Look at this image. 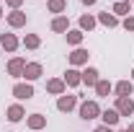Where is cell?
Segmentation results:
<instances>
[{
    "label": "cell",
    "instance_id": "1",
    "mask_svg": "<svg viewBox=\"0 0 134 132\" xmlns=\"http://www.w3.org/2000/svg\"><path fill=\"white\" fill-rule=\"evenodd\" d=\"M80 116H83L85 122H90V119L100 116V106H98V101H83V104H80Z\"/></svg>",
    "mask_w": 134,
    "mask_h": 132
},
{
    "label": "cell",
    "instance_id": "2",
    "mask_svg": "<svg viewBox=\"0 0 134 132\" xmlns=\"http://www.w3.org/2000/svg\"><path fill=\"white\" fill-rule=\"evenodd\" d=\"M116 111H119V116H132L134 114L132 96H116Z\"/></svg>",
    "mask_w": 134,
    "mask_h": 132
},
{
    "label": "cell",
    "instance_id": "3",
    "mask_svg": "<svg viewBox=\"0 0 134 132\" xmlns=\"http://www.w3.org/2000/svg\"><path fill=\"white\" fill-rule=\"evenodd\" d=\"M13 96H16L18 101H29L34 96V85L31 83H16V85H13Z\"/></svg>",
    "mask_w": 134,
    "mask_h": 132
},
{
    "label": "cell",
    "instance_id": "4",
    "mask_svg": "<svg viewBox=\"0 0 134 132\" xmlns=\"http://www.w3.org/2000/svg\"><path fill=\"white\" fill-rule=\"evenodd\" d=\"M41 73H44V67L39 65V62H26V70H23V78L31 83V80H39L41 78Z\"/></svg>",
    "mask_w": 134,
    "mask_h": 132
},
{
    "label": "cell",
    "instance_id": "5",
    "mask_svg": "<svg viewBox=\"0 0 134 132\" xmlns=\"http://www.w3.org/2000/svg\"><path fill=\"white\" fill-rule=\"evenodd\" d=\"M23 70H26V60H23V57H13V60L8 62V73H10L13 78H23Z\"/></svg>",
    "mask_w": 134,
    "mask_h": 132
},
{
    "label": "cell",
    "instance_id": "6",
    "mask_svg": "<svg viewBox=\"0 0 134 132\" xmlns=\"http://www.w3.org/2000/svg\"><path fill=\"white\" fill-rule=\"evenodd\" d=\"M75 106H77V96H67V93H62L59 101H57V109H59V111H72Z\"/></svg>",
    "mask_w": 134,
    "mask_h": 132
},
{
    "label": "cell",
    "instance_id": "7",
    "mask_svg": "<svg viewBox=\"0 0 134 132\" xmlns=\"http://www.w3.org/2000/svg\"><path fill=\"white\" fill-rule=\"evenodd\" d=\"M62 80H65V85L75 88V85H80V83H83V75H80V73H77L75 67H70V70L65 73V78H62Z\"/></svg>",
    "mask_w": 134,
    "mask_h": 132
},
{
    "label": "cell",
    "instance_id": "8",
    "mask_svg": "<svg viewBox=\"0 0 134 132\" xmlns=\"http://www.w3.org/2000/svg\"><path fill=\"white\" fill-rule=\"evenodd\" d=\"M100 119H103V124H106V127H116L121 116H119L116 109H106V111H100Z\"/></svg>",
    "mask_w": 134,
    "mask_h": 132
},
{
    "label": "cell",
    "instance_id": "9",
    "mask_svg": "<svg viewBox=\"0 0 134 132\" xmlns=\"http://www.w3.org/2000/svg\"><path fill=\"white\" fill-rule=\"evenodd\" d=\"M26 13L23 11H13V13H8V23L13 26V29H21V26H26Z\"/></svg>",
    "mask_w": 134,
    "mask_h": 132
},
{
    "label": "cell",
    "instance_id": "10",
    "mask_svg": "<svg viewBox=\"0 0 134 132\" xmlns=\"http://www.w3.org/2000/svg\"><path fill=\"white\" fill-rule=\"evenodd\" d=\"M5 116H8L10 122H21V119L26 116V111H23V106H21V104H13V106H8V109H5Z\"/></svg>",
    "mask_w": 134,
    "mask_h": 132
},
{
    "label": "cell",
    "instance_id": "11",
    "mask_svg": "<svg viewBox=\"0 0 134 132\" xmlns=\"http://www.w3.org/2000/svg\"><path fill=\"white\" fill-rule=\"evenodd\" d=\"M0 47H3L5 52H16L18 49V39L13 36V34H3V36H0Z\"/></svg>",
    "mask_w": 134,
    "mask_h": 132
},
{
    "label": "cell",
    "instance_id": "12",
    "mask_svg": "<svg viewBox=\"0 0 134 132\" xmlns=\"http://www.w3.org/2000/svg\"><path fill=\"white\" fill-rule=\"evenodd\" d=\"M88 57H90V52L83 49V47H77V49L70 54V62H72V65H85V62H88Z\"/></svg>",
    "mask_w": 134,
    "mask_h": 132
},
{
    "label": "cell",
    "instance_id": "13",
    "mask_svg": "<svg viewBox=\"0 0 134 132\" xmlns=\"http://www.w3.org/2000/svg\"><path fill=\"white\" fill-rule=\"evenodd\" d=\"M80 75H83V83H85V85H93V88H96V83L100 80L96 67H85V73H80Z\"/></svg>",
    "mask_w": 134,
    "mask_h": 132
},
{
    "label": "cell",
    "instance_id": "14",
    "mask_svg": "<svg viewBox=\"0 0 134 132\" xmlns=\"http://www.w3.org/2000/svg\"><path fill=\"white\" fill-rule=\"evenodd\" d=\"M26 124H29L31 130H44V127H47V116L44 114H31L26 119Z\"/></svg>",
    "mask_w": 134,
    "mask_h": 132
},
{
    "label": "cell",
    "instance_id": "15",
    "mask_svg": "<svg viewBox=\"0 0 134 132\" xmlns=\"http://www.w3.org/2000/svg\"><path fill=\"white\" fill-rule=\"evenodd\" d=\"M65 80H62V78H54V80H49L47 83V91H49V93H54V96H62V93H65Z\"/></svg>",
    "mask_w": 134,
    "mask_h": 132
},
{
    "label": "cell",
    "instance_id": "16",
    "mask_svg": "<svg viewBox=\"0 0 134 132\" xmlns=\"http://www.w3.org/2000/svg\"><path fill=\"white\" fill-rule=\"evenodd\" d=\"M111 13H114V16H129V13H132V5H129V0H119L116 5L111 8Z\"/></svg>",
    "mask_w": 134,
    "mask_h": 132
},
{
    "label": "cell",
    "instance_id": "17",
    "mask_svg": "<svg viewBox=\"0 0 134 132\" xmlns=\"http://www.w3.org/2000/svg\"><path fill=\"white\" fill-rule=\"evenodd\" d=\"M132 91H134L132 80H119L116 83V96H132Z\"/></svg>",
    "mask_w": 134,
    "mask_h": 132
},
{
    "label": "cell",
    "instance_id": "18",
    "mask_svg": "<svg viewBox=\"0 0 134 132\" xmlns=\"http://www.w3.org/2000/svg\"><path fill=\"white\" fill-rule=\"evenodd\" d=\"M98 21L103 23V26H108V29H114V26H119V18L114 16V13H108V11H103L98 16Z\"/></svg>",
    "mask_w": 134,
    "mask_h": 132
},
{
    "label": "cell",
    "instance_id": "19",
    "mask_svg": "<svg viewBox=\"0 0 134 132\" xmlns=\"http://www.w3.org/2000/svg\"><path fill=\"white\" fill-rule=\"evenodd\" d=\"M67 26H70V21H67L65 16H57L54 21H52V31H57V34L67 31Z\"/></svg>",
    "mask_w": 134,
    "mask_h": 132
},
{
    "label": "cell",
    "instance_id": "20",
    "mask_svg": "<svg viewBox=\"0 0 134 132\" xmlns=\"http://www.w3.org/2000/svg\"><path fill=\"white\" fill-rule=\"evenodd\" d=\"M96 23H98L96 18L90 16V13H85V16H80V31H90V29H93Z\"/></svg>",
    "mask_w": 134,
    "mask_h": 132
},
{
    "label": "cell",
    "instance_id": "21",
    "mask_svg": "<svg viewBox=\"0 0 134 132\" xmlns=\"http://www.w3.org/2000/svg\"><path fill=\"white\" fill-rule=\"evenodd\" d=\"M111 91H114V85H111L108 80H98L96 83V93H98V96H108Z\"/></svg>",
    "mask_w": 134,
    "mask_h": 132
},
{
    "label": "cell",
    "instance_id": "22",
    "mask_svg": "<svg viewBox=\"0 0 134 132\" xmlns=\"http://www.w3.org/2000/svg\"><path fill=\"white\" fill-rule=\"evenodd\" d=\"M80 42H83V31H80V29H75V31H67V44L77 47Z\"/></svg>",
    "mask_w": 134,
    "mask_h": 132
},
{
    "label": "cell",
    "instance_id": "23",
    "mask_svg": "<svg viewBox=\"0 0 134 132\" xmlns=\"http://www.w3.org/2000/svg\"><path fill=\"white\" fill-rule=\"evenodd\" d=\"M39 44H41V39H39L36 34H26V39H23V47H29V49H39Z\"/></svg>",
    "mask_w": 134,
    "mask_h": 132
},
{
    "label": "cell",
    "instance_id": "24",
    "mask_svg": "<svg viewBox=\"0 0 134 132\" xmlns=\"http://www.w3.org/2000/svg\"><path fill=\"white\" fill-rule=\"evenodd\" d=\"M67 8V0H49V11L52 13H62Z\"/></svg>",
    "mask_w": 134,
    "mask_h": 132
},
{
    "label": "cell",
    "instance_id": "25",
    "mask_svg": "<svg viewBox=\"0 0 134 132\" xmlns=\"http://www.w3.org/2000/svg\"><path fill=\"white\" fill-rule=\"evenodd\" d=\"M124 29H126V31H134V16H126V18H124Z\"/></svg>",
    "mask_w": 134,
    "mask_h": 132
},
{
    "label": "cell",
    "instance_id": "26",
    "mask_svg": "<svg viewBox=\"0 0 134 132\" xmlns=\"http://www.w3.org/2000/svg\"><path fill=\"white\" fill-rule=\"evenodd\" d=\"M5 3H8V5H10V8H13V11H18V8H21V3H23V0H5Z\"/></svg>",
    "mask_w": 134,
    "mask_h": 132
},
{
    "label": "cell",
    "instance_id": "27",
    "mask_svg": "<svg viewBox=\"0 0 134 132\" xmlns=\"http://www.w3.org/2000/svg\"><path fill=\"white\" fill-rule=\"evenodd\" d=\"M96 132H114L111 127H106V124H100V127H96Z\"/></svg>",
    "mask_w": 134,
    "mask_h": 132
},
{
    "label": "cell",
    "instance_id": "28",
    "mask_svg": "<svg viewBox=\"0 0 134 132\" xmlns=\"http://www.w3.org/2000/svg\"><path fill=\"white\" fill-rule=\"evenodd\" d=\"M83 5H93V3H98V0H80Z\"/></svg>",
    "mask_w": 134,
    "mask_h": 132
},
{
    "label": "cell",
    "instance_id": "29",
    "mask_svg": "<svg viewBox=\"0 0 134 132\" xmlns=\"http://www.w3.org/2000/svg\"><path fill=\"white\" fill-rule=\"evenodd\" d=\"M126 132H134V122H132V124H129V127H126Z\"/></svg>",
    "mask_w": 134,
    "mask_h": 132
},
{
    "label": "cell",
    "instance_id": "30",
    "mask_svg": "<svg viewBox=\"0 0 134 132\" xmlns=\"http://www.w3.org/2000/svg\"><path fill=\"white\" fill-rule=\"evenodd\" d=\"M0 18H3V8H0Z\"/></svg>",
    "mask_w": 134,
    "mask_h": 132
},
{
    "label": "cell",
    "instance_id": "31",
    "mask_svg": "<svg viewBox=\"0 0 134 132\" xmlns=\"http://www.w3.org/2000/svg\"><path fill=\"white\" fill-rule=\"evenodd\" d=\"M132 80H134V70H132Z\"/></svg>",
    "mask_w": 134,
    "mask_h": 132
},
{
    "label": "cell",
    "instance_id": "32",
    "mask_svg": "<svg viewBox=\"0 0 134 132\" xmlns=\"http://www.w3.org/2000/svg\"><path fill=\"white\" fill-rule=\"evenodd\" d=\"M119 132H126V130H119Z\"/></svg>",
    "mask_w": 134,
    "mask_h": 132
},
{
    "label": "cell",
    "instance_id": "33",
    "mask_svg": "<svg viewBox=\"0 0 134 132\" xmlns=\"http://www.w3.org/2000/svg\"><path fill=\"white\" fill-rule=\"evenodd\" d=\"M0 49H3V47H0Z\"/></svg>",
    "mask_w": 134,
    "mask_h": 132
},
{
    "label": "cell",
    "instance_id": "34",
    "mask_svg": "<svg viewBox=\"0 0 134 132\" xmlns=\"http://www.w3.org/2000/svg\"><path fill=\"white\" fill-rule=\"evenodd\" d=\"M132 3H134V0H132Z\"/></svg>",
    "mask_w": 134,
    "mask_h": 132
}]
</instances>
